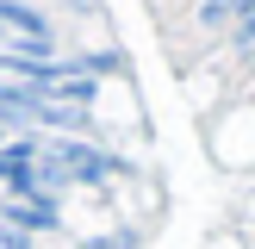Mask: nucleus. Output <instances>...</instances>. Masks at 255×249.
<instances>
[{"label": "nucleus", "instance_id": "1", "mask_svg": "<svg viewBox=\"0 0 255 249\" xmlns=\"http://www.w3.org/2000/svg\"><path fill=\"white\" fill-rule=\"evenodd\" d=\"M37 162H44L56 181H112V174H119V162H112L106 149L75 143V137H62V143H37Z\"/></svg>", "mask_w": 255, "mask_h": 249}, {"label": "nucleus", "instance_id": "2", "mask_svg": "<svg viewBox=\"0 0 255 249\" xmlns=\"http://www.w3.org/2000/svg\"><path fill=\"white\" fill-rule=\"evenodd\" d=\"M6 218L19 224V231H50V224H56V206H50V199H12Z\"/></svg>", "mask_w": 255, "mask_h": 249}, {"label": "nucleus", "instance_id": "3", "mask_svg": "<svg viewBox=\"0 0 255 249\" xmlns=\"http://www.w3.org/2000/svg\"><path fill=\"white\" fill-rule=\"evenodd\" d=\"M224 12H237V19H243V12H255V0H206V6H199V19H206V25H218Z\"/></svg>", "mask_w": 255, "mask_h": 249}, {"label": "nucleus", "instance_id": "4", "mask_svg": "<svg viewBox=\"0 0 255 249\" xmlns=\"http://www.w3.org/2000/svg\"><path fill=\"white\" fill-rule=\"evenodd\" d=\"M237 44H255V12H243V19H237Z\"/></svg>", "mask_w": 255, "mask_h": 249}, {"label": "nucleus", "instance_id": "5", "mask_svg": "<svg viewBox=\"0 0 255 249\" xmlns=\"http://www.w3.org/2000/svg\"><path fill=\"white\" fill-rule=\"evenodd\" d=\"M6 131H12V124H0V143H6Z\"/></svg>", "mask_w": 255, "mask_h": 249}, {"label": "nucleus", "instance_id": "6", "mask_svg": "<svg viewBox=\"0 0 255 249\" xmlns=\"http://www.w3.org/2000/svg\"><path fill=\"white\" fill-rule=\"evenodd\" d=\"M249 75H255V50H249Z\"/></svg>", "mask_w": 255, "mask_h": 249}]
</instances>
